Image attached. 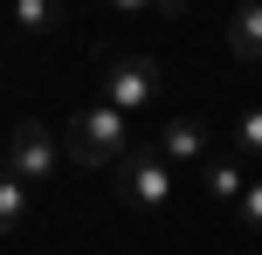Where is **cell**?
<instances>
[{"label":"cell","instance_id":"obj_1","mask_svg":"<svg viewBox=\"0 0 262 255\" xmlns=\"http://www.w3.org/2000/svg\"><path fill=\"white\" fill-rule=\"evenodd\" d=\"M62 152H69V166H111L118 173L124 166V152H131V131H124V118L111 104H97V110H76L69 118V131H62Z\"/></svg>","mask_w":262,"mask_h":255},{"label":"cell","instance_id":"obj_2","mask_svg":"<svg viewBox=\"0 0 262 255\" xmlns=\"http://www.w3.org/2000/svg\"><path fill=\"white\" fill-rule=\"evenodd\" d=\"M118 187H124V200L138 207V214H159V207L172 200V166L159 159V145H131L124 166H118Z\"/></svg>","mask_w":262,"mask_h":255},{"label":"cell","instance_id":"obj_3","mask_svg":"<svg viewBox=\"0 0 262 255\" xmlns=\"http://www.w3.org/2000/svg\"><path fill=\"white\" fill-rule=\"evenodd\" d=\"M104 104L131 118V110H152L159 104V69L145 62V55H111L104 62Z\"/></svg>","mask_w":262,"mask_h":255},{"label":"cell","instance_id":"obj_4","mask_svg":"<svg viewBox=\"0 0 262 255\" xmlns=\"http://www.w3.org/2000/svg\"><path fill=\"white\" fill-rule=\"evenodd\" d=\"M0 173H14L21 187H41V179L55 173V138L41 131V124H14V138H7V166Z\"/></svg>","mask_w":262,"mask_h":255},{"label":"cell","instance_id":"obj_5","mask_svg":"<svg viewBox=\"0 0 262 255\" xmlns=\"http://www.w3.org/2000/svg\"><path fill=\"white\" fill-rule=\"evenodd\" d=\"M159 159H166V166H207V124H200V118H166Z\"/></svg>","mask_w":262,"mask_h":255},{"label":"cell","instance_id":"obj_6","mask_svg":"<svg viewBox=\"0 0 262 255\" xmlns=\"http://www.w3.org/2000/svg\"><path fill=\"white\" fill-rule=\"evenodd\" d=\"M228 55H242V62H262V0H255V7H242L235 21H228Z\"/></svg>","mask_w":262,"mask_h":255},{"label":"cell","instance_id":"obj_7","mask_svg":"<svg viewBox=\"0 0 262 255\" xmlns=\"http://www.w3.org/2000/svg\"><path fill=\"white\" fill-rule=\"evenodd\" d=\"M200 187H207L214 200H235V207H242V193H249V173H242L235 159H207V166H200Z\"/></svg>","mask_w":262,"mask_h":255},{"label":"cell","instance_id":"obj_8","mask_svg":"<svg viewBox=\"0 0 262 255\" xmlns=\"http://www.w3.org/2000/svg\"><path fill=\"white\" fill-rule=\"evenodd\" d=\"M28 214H35V187H21L14 173H0V235H14Z\"/></svg>","mask_w":262,"mask_h":255},{"label":"cell","instance_id":"obj_9","mask_svg":"<svg viewBox=\"0 0 262 255\" xmlns=\"http://www.w3.org/2000/svg\"><path fill=\"white\" fill-rule=\"evenodd\" d=\"M14 21H21L28 35H49V28H62V7H55V0H14Z\"/></svg>","mask_w":262,"mask_h":255},{"label":"cell","instance_id":"obj_10","mask_svg":"<svg viewBox=\"0 0 262 255\" xmlns=\"http://www.w3.org/2000/svg\"><path fill=\"white\" fill-rule=\"evenodd\" d=\"M235 145H242V159H249V166H262V104H255V110H242Z\"/></svg>","mask_w":262,"mask_h":255},{"label":"cell","instance_id":"obj_11","mask_svg":"<svg viewBox=\"0 0 262 255\" xmlns=\"http://www.w3.org/2000/svg\"><path fill=\"white\" fill-rule=\"evenodd\" d=\"M242 221L262 235V179H249V193H242Z\"/></svg>","mask_w":262,"mask_h":255}]
</instances>
